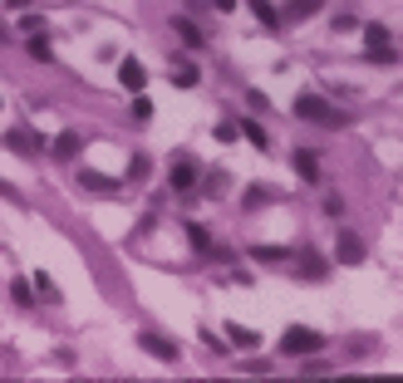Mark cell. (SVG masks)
<instances>
[{
	"mask_svg": "<svg viewBox=\"0 0 403 383\" xmlns=\"http://www.w3.org/2000/svg\"><path fill=\"white\" fill-rule=\"evenodd\" d=\"M315 349H325L320 330H285V339H280V354H315Z\"/></svg>",
	"mask_w": 403,
	"mask_h": 383,
	"instance_id": "obj_1",
	"label": "cell"
},
{
	"mask_svg": "<svg viewBox=\"0 0 403 383\" xmlns=\"http://www.w3.org/2000/svg\"><path fill=\"white\" fill-rule=\"evenodd\" d=\"M295 114L310 118V123H339V114H334L325 98H315V93H300V98H295Z\"/></svg>",
	"mask_w": 403,
	"mask_h": 383,
	"instance_id": "obj_2",
	"label": "cell"
},
{
	"mask_svg": "<svg viewBox=\"0 0 403 383\" xmlns=\"http://www.w3.org/2000/svg\"><path fill=\"white\" fill-rule=\"evenodd\" d=\"M138 344H143L153 359H162V364H172V359H178V344H172V339H162V335H138Z\"/></svg>",
	"mask_w": 403,
	"mask_h": 383,
	"instance_id": "obj_3",
	"label": "cell"
},
{
	"mask_svg": "<svg viewBox=\"0 0 403 383\" xmlns=\"http://www.w3.org/2000/svg\"><path fill=\"white\" fill-rule=\"evenodd\" d=\"M119 79H123V89H128V93H143V84H148V69H143L138 60H123V64H119Z\"/></svg>",
	"mask_w": 403,
	"mask_h": 383,
	"instance_id": "obj_4",
	"label": "cell"
},
{
	"mask_svg": "<svg viewBox=\"0 0 403 383\" xmlns=\"http://www.w3.org/2000/svg\"><path fill=\"white\" fill-rule=\"evenodd\" d=\"M339 260H344V265H359V260H364V241H359L354 231L339 236Z\"/></svg>",
	"mask_w": 403,
	"mask_h": 383,
	"instance_id": "obj_5",
	"label": "cell"
},
{
	"mask_svg": "<svg viewBox=\"0 0 403 383\" xmlns=\"http://www.w3.org/2000/svg\"><path fill=\"white\" fill-rule=\"evenodd\" d=\"M172 187H178V192L197 187V168H192V162H178V168H172Z\"/></svg>",
	"mask_w": 403,
	"mask_h": 383,
	"instance_id": "obj_6",
	"label": "cell"
},
{
	"mask_svg": "<svg viewBox=\"0 0 403 383\" xmlns=\"http://www.w3.org/2000/svg\"><path fill=\"white\" fill-rule=\"evenodd\" d=\"M295 172H300L305 182H320V157H315V152H295Z\"/></svg>",
	"mask_w": 403,
	"mask_h": 383,
	"instance_id": "obj_7",
	"label": "cell"
},
{
	"mask_svg": "<svg viewBox=\"0 0 403 383\" xmlns=\"http://www.w3.org/2000/svg\"><path fill=\"white\" fill-rule=\"evenodd\" d=\"M226 339H232L237 349H256V344H261L256 330H241V324H226Z\"/></svg>",
	"mask_w": 403,
	"mask_h": 383,
	"instance_id": "obj_8",
	"label": "cell"
},
{
	"mask_svg": "<svg viewBox=\"0 0 403 383\" xmlns=\"http://www.w3.org/2000/svg\"><path fill=\"white\" fill-rule=\"evenodd\" d=\"M6 148H15V152H30V148H35L30 128H10V133H6Z\"/></svg>",
	"mask_w": 403,
	"mask_h": 383,
	"instance_id": "obj_9",
	"label": "cell"
},
{
	"mask_svg": "<svg viewBox=\"0 0 403 383\" xmlns=\"http://www.w3.org/2000/svg\"><path fill=\"white\" fill-rule=\"evenodd\" d=\"M79 152V133H60L54 138V157H74Z\"/></svg>",
	"mask_w": 403,
	"mask_h": 383,
	"instance_id": "obj_10",
	"label": "cell"
},
{
	"mask_svg": "<svg viewBox=\"0 0 403 383\" xmlns=\"http://www.w3.org/2000/svg\"><path fill=\"white\" fill-rule=\"evenodd\" d=\"M364 39H369V49H388V30L384 25H364Z\"/></svg>",
	"mask_w": 403,
	"mask_h": 383,
	"instance_id": "obj_11",
	"label": "cell"
},
{
	"mask_svg": "<svg viewBox=\"0 0 403 383\" xmlns=\"http://www.w3.org/2000/svg\"><path fill=\"white\" fill-rule=\"evenodd\" d=\"M35 290H40L44 300H60V285H54V280L44 276V270H40V276H35Z\"/></svg>",
	"mask_w": 403,
	"mask_h": 383,
	"instance_id": "obj_12",
	"label": "cell"
},
{
	"mask_svg": "<svg viewBox=\"0 0 403 383\" xmlns=\"http://www.w3.org/2000/svg\"><path fill=\"white\" fill-rule=\"evenodd\" d=\"M241 133H246L256 148H271V138H266V128H261V123H241Z\"/></svg>",
	"mask_w": 403,
	"mask_h": 383,
	"instance_id": "obj_13",
	"label": "cell"
},
{
	"mask_svg": "<svg viewBox=\"0 0 403 383\" xmlns=\"http://www.w3.org/2000/svg\"><path fill=\"white\" fill-rule=\"evenodd\" d=\"M187 241H192V246H197V251H202V256H207V251H212V236H207V231H202V226H187Z\"/></svg>",
	"mask_w": 403,
	"mask_h": 383,
	"instance_id": "obj_14",
	"label": "cell"
},
{
	"mask_svg": "<svg viewBox=\"0 0 403 383\" xmlns=\"http://www.w3.org/2000/svg\"><path fill=\"white\" fill-rule=\"evenodd\" d=\"M30 60H40V64L49 60V39H40V35H30Z\"/></svg>",
	"mask_w": 403,
	"mask_h": 383,
	"instance_id": "obj_15",
	"label": "cell"
},
{
	"mask_svg": "<svg viewBox=\"0 0 403 383\" xmlns=\"http://www.w3.org/2000/svg\"><path fill=\"white\" fill-rule=\"evenodd\" d=\"M172 79H178L182 89H192V84H197V69H192V64H178V74H172Z\"/></svg>",
	"mask_w": 403,
	"mask_h": 383,
	"instance_id": "obj_16",
	"label": "cell"
},
{
	"mask_svg": "<svg viewBox=\"0 0 403 383\" xmlns=\"http://www.w3.org/2000/svg\"><path fill=\"white\" fill-rule=\"evenodd\" d=\"M178 35H182L187 44H202V35H197V25H192V20H178Z\"/></svg>",
	"mask_w": 403,
	"mask_h": 383,
	"instance_id": "obj_17",
	"label": "cell"
},
{
	"mask_svg": "<svg viewBox=\"0 0 403 383\" xmlns=\"http://www.w3.org/2000/svg\"><path fill=\"white\" fill-rule=\"evenodd\" d=\"M251 256H256V260H285V251H280V246H256Z\"/></svg>",
	"mask_w": 403,
	"mask_h": 383,
	"instance_id": "obj_18",
	"label": "cell"
},
{
	"mask_svg": "<svg viewBox=\"0 0 403 383\" xmlns=\"http://www.w3.org/2000/svg\"><path fill=\"white\" fill-rule=\"evenodd\" d=\"M325 0H291V15H310V10H320Z\"/></svg>",
	"mask_w": 403,
	"mask_h": 383,
	"instance_id": "obj_19",
	"label": "cell"
},
{
	"mask_svg": "<svg viewBox=\"0 0 403 383\" xmlns=\"http://www.w3.org/2000/svg\"><path fill=\"white\" fill-rule=\"evenodd\" d=\"M300 270H305V276H325V260H315V256H300Z\"/></svg>",
	"mask_w": 403,
	"mask_h": 383,
	"instance_id": "obj_20",
	"label": "cell"
},
{
	"mask_svg": "<svg viewBox=\"0 0 403 383\" xmlns=\"http://www.w3.org/2000/svg\"><path fill=\"white\" fill-rule=\"evenodd\" d=\"M251 10H256V15H261V20H266V25H275V20H280V15H275V10H271V6H266V0H251Z\"/></svg>",
	"mask_w": 403,
	"mask_h": 383,
	"instance_id": "obj_21",
	"label": "cell"
},
{
	"mask_svg": "<svg viewBox=\"0 0 403 383\" xmlns=\"http://www.w3.org/2000/svg\"><path fill=\"white\" fill-rule=\"evenodd\" d=\"M79 182H84V187H98V192H108V187H113V182H108V177H98V172H84Z\"/></svg>",
	"mask_w": 403,
	"mask_h": 383,
	"instance_id": "obj_22",
	"label": "cell"
},
{
	"mask_svg": "<svg viewBox=\"0 0 403 383\" xmlns=\"http://www.w3.org/2000/svg\"><path fill=\"white\" fill-rule=\"evenodd\" d=\"M212 6H216V10L226 15V10H237V0H212Z\"/></svg>",
	"mask_w": 403,
	"mask_h": 383,
	"instance_id": "obj_23",
	"label": "cell"
}]
</instances>
